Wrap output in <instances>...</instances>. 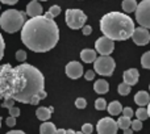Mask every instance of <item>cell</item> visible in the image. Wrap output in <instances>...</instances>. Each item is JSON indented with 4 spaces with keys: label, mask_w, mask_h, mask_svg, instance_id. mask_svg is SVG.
Segmentation results:
<instances>
[{
    "label": "cell",
    "mask_w": 150,
    "mask_h": 134,
    "mask_svg": "<svg viewBox=\"0 0 150 134\" xmlns=\"http://www.w3.org/2000/svg\"><path fill=\"white\" fill-rule=\"evenodd\" d=\"M46 97L45 78L37 67L29 63L13 67L0 66V100L12 99L23 104L37 105Z\"/></svg>",
    "instance_id": "1"
},
{
    "label": "cell",
    "mask_w": 150,
    "mask_h": 134,
    "mask_svg": "<svg viewBox=\"0 0 150 134\" xmlns=\"http://www.w3.org/2000/svg\"><path fill=\"white\" fill-rule=\"evenodd\" d=\"M59 39V29L54 20L44 15L30 17L21 28V41L34 53H46L52 50Z\"/></svg>",
    "instance_id": "2"
},
{
    "label": "cell",
    "mask_w": 150,
    "mask_h": 134,
    "mask_svg": "<svg viewBox=\"0 0 150 134\" xmlns=\"http://www.w3.org/2000/svg\"><path fill=\"white\" fill-rule=\"evenodd\" d=\"M100 30L112 41H125L132 37L134 21L129 15L121 12H109L101 17Z\"/></svg>",
    "instance_id": "3"
},
{
    "label": "cell",
    "mask_w": 150,
    "mask_h": 134,
    "mask_svg": "<svg viewBox=\"0 0 150 134\" xmlns=\"http://www.w3.org/2000/svg\"><path fill=\"white\" fill-rule=\"evenodd\" d=\"M26 21V13L17 9H7L0 16V26L7 33H16Z\"/></svg>",
    "instance_id": "4"
},
{
    "label": "cell",
    "mask_w": 150,
    "mask_h": 134,
    "mask_svg": "<svg viewBox=\"0 0 150 134\" xmlns=\"http://www.w3.org/2000/svg\"><path fill=\"white\" fill-rule=\"evenodd\" d=\"M116 62L109 55H101L93 61V71L101 76H111L115 71Z\"/></svg>",
    "instance_id": "5"
},
{
    "label": "cell",
    "mask_w": 150,
    "mask_h": 134,
    "mask_svg": "<svg viewBox=\"0 0 150 134\" xmlns=\"http://www.w3.org/2000/svg\"><path fill=\"white\" fill-rule=\"evenodd\" d=\"M66 24L71 29H82L86 25L87 16L82 9H67L66 11Z\"/></svg>",
    "instance_id": "6"
},
{
    "label": "cell",
    "mask_w": 150,
    "mask_h": 134,
    "mask_svg": "<svg viewBox=\"0 0 150 134\" xmlns=\"http://www.w3.org/2000/svg\"><path fill=\"white\" fill-rule=\"evenodd\" d=\"M136 20L142 28L150 29V0H142L136 8Z\"/></svg>",
    "instance_id": "7"
},
{
    "label": "cell",
    "mask_w": 150,
    "mask_h": 134,
    "mask_svg": "<svg viewBox=\"0 0 150 134\" xmlns=\"http://www.w3.org/2000/svg\"><path fill=\"white\" fill-rule=\"evenodd\" d=\"M113 50H115V41H112L111 38L103 36L96 39L95 51L99 53L100 55H111Z\"/></svg>",
    "instance_id": "8"
},
{
    "label": "cell",
    "mask_w": 150,
    "mask_h": 134,
    "mask_svg": "<svg viewBox=\"0 0 150 134\" xmlns=\"http://www.w3.org/2000/svg\"><path fill=\"white\" fill-rule=\"evenodd\" d=\"M117 124L113 118L111 117H103L99 120L98 125H96V130L98 134H116L117 133Z\"/></svg>",
    "instance_id": "9"
},
{
    "label": "cell",
    "mask_w": 150,
    "mask_h": 134,
    "mask_svg": "<svg viewBox=\"0 0 150 134\" xmlns=\"http://www.w3.org/2000/svg\"><path fill=\"white\" fill-rule=\"evenodd\" d=\"M132 38H133V42L136 45H140V46H145L150 42V33L146 28H134L133 30V34H132Z\"/></svg>",
    "instance_id": "10"
},
{
    "label": "cell",
    "mask_w": 150,
    "mask_h": 134,
    "mask_svg": "<svg viewBox=\"0 0 150 134\" xmlns=\"http://www.w3.org/2000/svg\"><path fill=\"white\" fill-rule=\"evenodd\" d=\"M65 71H66V75L70 79H79L83 75V66L79 62H76V61H73V62L66 65Z\"/></svg>",
    "instance_id": "11"
},
{
    "label": "cell",
    "mask_w": 150,
    "mask_h": 134,
    "mask_svg": "<svg viewBox=\"0 0 150 134\" xmlns=\"http://www.w3.org/2000/svg\"><path fill=\"white\" fill-rule=\"evenodd\" d=\"M42 5L40 4V1L37 0H32L30 3H28L26 5V16H30V17H36V16H41L42 15Z\"/></svg>",
    "instance_id": "12"
},
{
    "label": "cell",
    "mask_w": 150,
    "mask_h": 134,
    "mask_svg": "<svg viewBox=\"0 0 150 134\" xmlns=\"http://www.w3.org/2000/svg\"><path fill=\"white\" fill-rule=\"evenodd\" d=\"M122 78H124V83H127L128 85H130V87H132V85L137 84L138 78H140V74H138V70L129 68V70H127V71L124 72Z\"/></svg>",
    "instance_id": "13"
},
{
    "label": "cell",
    "mask_w": 150,
    "mask_h": 134,
    "mask_svg": "<svg viewBox=\"0 0 150 134\" xmlns=\"http://www.w3.org/2000/svg\"><path fill=\"white\" fill-rule=\"evenodd\" d=\"M53 112H54L53 106H49V108H47V106H40L36 111V116H37V118L41 120V121H47V120H50Z\"/></svg>",
    "instance_id": "14"
},
{
    "label": "cell",
    "mask_w": 150,
    "mask_h": 134,
    "mask_svg": "<svg viewBox=\"0 0 150 134\" xmlns=\"http://www.w3.org/2000/svg\"><path fill=\"white\" fill-rule=\"evenodd\" d=\"M134 101L138 106H145L148 105L150 101V95L146 91H138L134 95Z\"/></svg>",
    "instance_id": "15"
},
{
    "label": "cell",
    "mask_w": 150,
    "mask_h": 134,
    "mask_svg": "<svg viewBox=\"0 0 150 134\" xmlns=\"http://www.w3.org/2000/svg\"><path fill=\"white\" fill-rule=\"evenodd\" d=\"M98 53L92 49H83L80 51V58L84 63H93V61L98 58Z\"/></svg>",
    "instance_id": "16"
},
{
    "label": "cell",
    "mask_w": 150,
    "mask_h": 134,
    "mask_svg": "<svg viewBox=\"0 0 150 134\" xmlns=\"http://www.w3.org/2000/svg\"><path fill=\"white\" fill-rule=\"evenodd\" d=\"M93 90H95L96 93H99V95H104V93L108 92L109 90V84L107 80L104 79H99L95 82V84H93Z\"/></svg>",
    "instance_id": "17"
},
{
    "label": "cell",
    "mask_w": 150,
    "mask_h": 134,
    "mask_svg": "<svg viewBox=\"0 0 150 134\" xmlns=\"http://www.w3.org/2000/svg\"><path fill=\"white\" fill-rule=\"evenodd\" d=\"M107 111H108V113L111 114V116H117V114L121 113L122 106L119 101H111V103L107 105Z\"/></svg>",
    "instance_id": "18"
},
{
    "label": "cell",
    "mask_w": 150,
    "mask_h": 134,
    "mask_svg": "<svg viewBox=\"0 0 150 134\" xmlns=\"http://www.w3.org/2000/svg\"><path fill=\"white\" fill-rule=\"evenodd\" d=\"M57 128L53 122H49V121H44L40 126V134H54Z\"/></svg>",
    "instance_id": "19"
},
{
    "label": "cell",
    "mask_w": 150,
    "mask_h": 134,
    "mask_svg": "<svg viewBox=\"0 0 150 134\" xmlns=\"http://www.w3.org/2000/svg\"><path fill=\"white\" fill-rule=\"evenodd\" d=\"M138 3L136 0H124L122 1V9H124L125 13H132L136 11Z\"/></svg>",
    "instance_id": "20"
},
{
    "label": "cell",
    "mask_w": 150,
    "mask_h": 134,
    "mask_svg": "<svg viewBox=\"0 0 150 134\" xmlns=\"http://www.w3.org/2000/svg\"><path fill=\"white\" fill-rule=\"evenodd\" d=\"M117 124V128H120V129H127V128H130V124H132V118H128V117H124L121 116L119 120L116 121Z\"/></svg>",
    "instance_id": "21"
},
{
    "label": "cell",
    "mask_w": 150,
    "mask_h": 134,
    "mask_svg": "<svg viewBox=\"0 0 150 134\" xmlns=\"http://www.w3.org/2000/svg\"><path fill=\"white\" fill-rule=\"evenodd\" d=\"M136 117L137 120L140 121H144V120H148L149 118V114H148V109L144 108V106H140V108L136 111Z\"/></svg>",
    "instance_id": "22"
},
{
    "label": "cell",
    "mask_w": 150,
    "mask_h": 134,
    "mask_svg": "<svg viewBox=\"0 0 150 134\" xmlns=\"http://www.w3.org/2000/svg\"><path fill=\"white\" fill-rule=\"evenodd\" d=\"M130 90H132V87L128 85L127 83H124V82H122L121 84H119V87H117V92L121 96H128L130 93Z\"/></svg>",
    "instance_id": "23"
},
{
    "label": "cell",
    "mask_w": 150,
    "mask_h": 134,
    "mask_svg": "<svg viewBox=\"0 0 150 134\" xmlns=\"http://www.w3.org/2000/svg\"><path fill=\"white\" fill-rule=\"evenodd\" d=\"M141 65L144 68L150 70V51H146L145 54L141 57Z\"/></svg>",
    "instance_id": "24"
},
{
    "label": "cell",
    "mask_w": 150,
    "mask_h": 134,
    "mask_svg": "<svg viewBox=\"0 0 150 134\" xmlns=\"http://www.w3.org/2000/svg\"><path fill=\"white\" fill-rule=\"evenodd\" d=\"M95 108L98 109V111H104V109H107V101L105 99H96L95 101Z\"/></svg>",
    "instance_id": "25"
},
{
    "label": "cell",
    "mask_w": 150,
    "mask_h": 134,
    "mask_svg": "<svg viewBox=\"0 0 150 134\" xmlns=\"http://www.w3.org/2000/svg\"><path fill=\"white\" fill-rule=\"evenodd\" d=\"M130 129H132L133 132H140V130L142 129V121H140V120H133L132 124H130Z\"/></svg>",
    "instance_id": "26"
},
{
    "label": "cell",
    "mask_w": 150,
    "mask_h": 134,
    "mask_svg": "<svg viewBox=\"0 0 150 134\" xmlns=\"http://www.w3.org/2000/svg\"><path fill=\"white\" fill-rule=\"evenodd\" d=\"M26 58H28L26 51H24V50H17V51H16V59H17L18 62L24 63L26 61Z\"/></svg>",
    "instance_id": "27"
},
{
    "label": "cell",
    "mask_w": 150,
    "mask_h": 134,
    "mask_svg": "<svg viewBox=\"0 0 150 134\" xmlns=\"http://www.w3.org/2000/svg\"><path fill=\"white\" fill-rule=\"evenodd\" d=\"M75 106H76L78 109H84L86 106H87V101H86V99L78 97L76 100H75Z\"/></svg>",
    "instance_id": "28"
},
{
    "label": "cell",
    "mask_w": 150,
    "mask_h": 134,
    "mask_svg": "<svg viewBox=\"0 0 150 134\" xmlns=\"http://www.w3.org/2000/svg\"><path fill=\"white\" fill-rule=\"evenodd\" d=\"M49 13L52 15L53 18L57 17V16H59V13H61V7H58V5H53V7H50Z\"/></svg>",
    "instance_id": "29"
},
{
    "label": "cell",
    "mask_w": 150,
    "mask_h": 134,
    "mask_svg": "<svg viewBox=\"0 0 150 134\" xmlns=\"http://www.w3.org/2000/svg\"><path fill=\"white\" fill-rule=\"evenodd\" d=\"M122 116L124 117H128V118H132L133 114H134V112H133V109L130 108V106H125V108H122Z\"/></svg>",
    "instance_id": "30"
},
{
    "label": "cell",
    "mask_w": 150,
    "mask_h": 134,
    "mask_svg": "<svg viewBox=\"0 0 150 134\" xmlns=\"http://www.w3.org/2000/svg\"><path fill=\"white\" fill-rule=\"evenodd\" d=\"M15 103H16V101H13L12 99H5V100H3L1 106H3V108L9 109V108H12V106L15 105Z\"/></svg>",
    "instance_id": "31"
},
{
    "label": "cell",
    "mask_w": 150,
    "mask_h": 134,
    "mask_svg": "<svg viewBox=\"0 0 150 134\" xmlns=\"http://www.w3.org/2000/svg\"><path fill=\"white\" fill-rule=\"evenodd\" d=\"M4 50H5V42H4V38H3L1 33H0V61L4 57Z\"/></svg>",
    "instance_id": "32"
},
{
    "label": "cell",
    "mask_w": 150,
    "mask_h": 134,
    "mask_svg": "<svg viewBox=\"0 0 150 134\" xmlns=\"http://www.w3.org/2000/svg\"><path fill=\"white\" fill-rule=\"evenodd\" d=\"M8 111H9V116L11 117H15V118H16V117L20 116V109H18L17 106H15V105H13L12 108H9Z\"/></svg>",
    "instance_id": "33"
},
{
    "label": "cell",
    "mask_w": 150,
    "mask_h": 134,
    "mask_svg": "<svg viewBox=\"0 0 150 134\" xmlns=\"http://www.w3.org/2000/svg\"><path fill=\"white\" fill-rule=\"evenodd\" d=\"M92 130H93V128H92L91 124H83V126H82V133L83 134H91Z\"/></svg>",
    "instance_id": "34"
},
{
    "label": "cell",
    "mask_w": 150,
    "mask_h": 134,
    "mask_svg": "<svg viewBox=\"0 0 150 134\" xmlns=\"http://www.w3.org/2000/svg\"><path fill=\"white\" fill-rule=\"evenodd\" d=\"M84 79L86 80H93V79H95V71L88 70L87 72H84Z\"/></svg>",
    "instance_id": "35"
},
{
    "label": "cell",
    "mask_w": 150,
    "mask_h": 134,
    "mask_svg": "<svg viewBox=\"0 0 150 134\" xmlns=\"http://www.w3.org/2000/svg\"><path fill=\"white\" fill-rule=\"evenodd\" d=\"M82 33H83V36H90L92 33V28L90 25H84L82 28Z\"/></svg>",
    "instance_id": "36"
},
{
    "label": "cell",
    "mask_w": 150,
    "mask_h": 134,
    "mask_svg": "<svg viewBox=\"0 0 150 134\" xmlns=\"http://www.w3.org/2000/svg\"><path fill=\"white\" fill-rule=\"evenodd\" d=\"M5 124H7V126H9V128H13L16 125V118L15 117H8L7 120H5Z\"/></svg>",
    "instance_id": "37"
},
{
    "label": "cell",
    "mask_w": 150,
    "mask_h": 134,
    "mask_svg": "<svg viewBox=\"0 0 150 134\" xmlns=\"http://www.w3.org/2000/svg\"><path fill=\"white\" fill-rule=\"evenodd\" d=\"M0 1H1L3 4H7V5H13V4H16V3L18 1V0H0Z\"/></svg>",
    "instance_id": "38"
},
{
    "label": "cell",
    "mask_w": 150,
    "mask_h": 134,
    "mask_svg": "<svg viewBox=\"0 0 150 134\" xmlns=\"http://www.w3.org/2000/svg\"><path fill=\"white\" fill-rule=\"evenodd\" d=\"M5 134H26V133H24L23 130H11V132H8Z\"/></svg>",
    "instance_id": "39"
},
{
    "label": "cell",
    "mask_w": 150,
    "mask_h": 134,
    "mask_svg": "<svg viewBox=\"0 0 150 134\" xmlns=\"http://www.w3.org/2000/svg\"><path fill=\"white\" fill-rule=\"evenodd\" d=\"M133 130L130 129V128H127V129H124V134H132Z\"/></svg>",
    "instance_id": "40"
},
{
    "label": "cell",
    "mask_w": 150,
    "mask_h": 134,
    "mask_svg": "<svg viewBox=\"0 0 150 134\" xmlns=\"http://www.w3.org/2000/svg\"><path fill=\"white\" fill-rule=\"evenodd\" d=\"M65 130H66V129H57L54 134H65Z\"/></svg>",
    "instance_id": "41"
},
{
    "label": "cell",
    "mask_w": 150,
    "mask_h": 134,
    "mask_svg": "<svg viewBox=\"0 0 150 134\" xmlns=\"http://www.w3.org/2000/svg\"><path fill=\"white\" fill-rule=\"evenodd\" d=\"M65 134H75V132L73 129H69V130H65Z\"/></svg>",
    "instance_id": "42"
},
{
    "label": "cell",
    "mask_w": 150,
    "mask_h": 134,
    "mask_svg": "<svg viewBox=\"0 0 150 134\" xmlns=\"http://www.w3.org/2000/svg\"><path fill=\"white\" fill-rule=\"evenodd\" d=\"M146 109H148V114H149V117H150V101H149V104H148V108H146Z\"/></svg>",
    "instance_id": "43"
},
{
    "label": "cell",
    "mask_w": 150,
    "mask_h": 134,
    "mask_svg": "<svg viewBox=\"0 0 150 134\" xmlns=\"http://www.w3.org/2000/svg\"><path fill=\"white\" fill-rule=\"evenodd\" d=\"M75 134H83L82 132H75Z\"/></svg>",
    "instance_id": "44"
},
{
    "label": "cell",
    "mask_w": 150,
    "mask_h": 134,
    "mask_svg": "<svg viewBox=\"0 0 150 134\" xmlns=\"http://www.w3.org/2000/svg\"><path fill=\"white\" fill-rule=\"evenodd\" d=\"M1 120H3V118H1V117H0V128H1Z\"/></svg>",
    "instance_id": "45"
},
{
    "label": "cell",
    "mask_w": 150,
    "mask_h": 134,
    "mask_svg": "<svg viewBox=\"0 0 150 134\" xmlns=\"http://www.w3.org/2000/svg\"><path fill=\"white\" fill-rule=\"evenodd\" d=\"M37 1H47V0H37Z\"/></svg>",
    "instance_id": "46"
},
{
    "label": "cell",
    "mask_w": 150,
    "mask_h": 134,
    "mask_svg": "<svg viewBox=\"0 0 150 134\" xmlns=\"http://www.w3.org/2000/svg\"><path fill=\"white\" fill-rule=\"evenodd\" d=\"M149 90H150V84H149Z\"/></svg>",
    "instance_id": "47"
}]
</instances>
